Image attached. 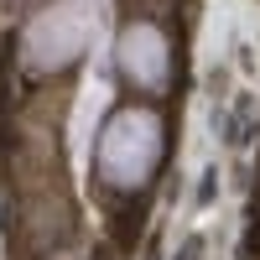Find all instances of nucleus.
<instances>
[{
  "label": "nucleus",
  "mask_w": 260,
  "mask_h": 260,
  "mask_svg": "<svg viewBox=\"0 0 260 260\" xmlns=\"http://www.w3.org/2000/svg\"><path fill=\"white\" fill-rule=\"evenodd\" d=\"M161 151H167L161 115L151 110V104H120V110H110V120L99 125L94 177L110 192H141L151 177H156Z\"/></svg>",
  "instance_id": "nucleus-1"
},
{
  "label": "nucleus",
  "mask_w": 260,
  "mask_h": 260,
  "mask_svg": "<svg viewBox=\"0 0 260 260\" xmlns=\"http://www.w3.org/2000/svg\"><path fill=\"white\" fill-rule=\"evenodd\" d=\"M83 47H89V11L78 0L42 6L26 21V31H21V62H26V73H62L83 57Z\"/></svg>",
  "instance_id": "nucleus-2"
},
{
  "label": "nucleus",
  "mask_w": 260,
  "mask_h": 260,
  "mask_svg": "<svg viewBox=\"0 0 260 260\" xmlns=\"http://www.w3.org/2000/svg\"><path fill=\"white\" fill-rule=\"evenodd\" d=\"M115 73L130 94H167L172 83V42L156 21H125L115 37Z\"/></svg>",
  "instance_id": "nucleus-3"
}]
</instances>
